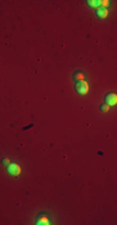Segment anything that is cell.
<instances>
[{"mask_svg":"<svg viewBox=\"0 0 117 225\" xmlns=\"http://www.w3.org/2000/svg\"><path fill=\"white\" fill-rule=\"evenodd\" d=\"M75 89H76V91H77L78 94L85 95V94H87V91H89V84H87L85 80L77 81L76 85H75Z\"/></svg>","mask_w":117,"mask_h":225,"instance_id":"cell-1","label":"cell"},{"mask_svg":"<svg viewBox=\"0 0 117 225\" xmlns=\"http://www.w3.org/2000/svg\"><path fill=\"white\" fill-rule=\"evenodd\" d=\"M8 173L12 176H18L21 173V168H20L19 164H16V162H10L9 165H8Z\"/></svg>","mask_w":117,"mask_h":225,"instance_id":"cell-2","label":"cell"},{"mask_svg":"<svg viewBox=\"0 0 117 225\" xmlns=\"http://www.w3.org/2000/svg\"><path fill=\"white\" fill-rule=\"evenodd\" d=\"M116 103H117V95L115 93H108L105 97V104H107V105L114 106L116 105Z\"/></svg>","mask_w":117,"mask_h":225,"instance_id":"cell-3","label":"cell"},{"mask_svg":"<svg viewBox=\"0 0 117 225\" xmlns=\"http://www.w3.org/2000/svg\"><path fill=\"white\" fill-rule=\"evenodd\" d=\"M36 224L37 225H49L50 224V219L46 214H40L36 219Z\"/></svg>","mask_w":117,"mask_h":225,"instance_id":"cell-4","label":"cell"},{"mask_svg":"<svg viewBox=\"0 0 117 225\" xmlns=\"http://www.w3.org/2000/svg\"><path fill=\"white\" fill-rule=\"evenodd\" d=\"M96 15H97L100 19H105V18H107V15H108V10L107 9H97Z\"/></svg>","mask_w":117,"mask_h":225,"instance_id":"cell-5","label":"cell"},{"mask_svg":"<svg viewBox=\"0 0 117 225\" xmlns=\"http://www.w3.org/2000/svg\"><path fill=\"white\" fill-rule=\"evenodd\" d=\"M74 80L75 81H82V80H85V74H83L82 72H76L74 74Z\"/></svg>","mask_w":117,"mask_h":225,"instance_id":"cell-6","label":"cell"},{"mask_svg":"<svg viewBox=\"0 0 117 225\" xmlns=\"http://www.w3.org/2000/svg\"><path fill=\"white\" fill-rule=\"evenodd\" d=\"M108 5H110V1H108V0H100V1H98V8H100V9H106Z\"/></svg>","mask_w":117,"mask_h":225,"instance_id":"cell-7","label":"cell"},{"mask_svg":"<svg viewBox=\"0 0 117 225\" xmlns=\"http://www.w3.org/2000/svg\"><path fill=\"white\" fill-rule=\"evenodd\" d=\"M87 5L90 8H98V1L97 0H89V1H87Z\"/></svg>","mask_w":117,"mask_h":225,"instance_id":"cell-8","label":"cell"},{"mask_svg":"<svg viewBox=\"0 0 117 225\" xmlns=\"http://www.w3.org/2000/svg\"><path fill=\"white\" fill-rule=\"evenodd\" d=\"M110 108H111L110 105H107V104H105V103H103L102 105L100 106V110H101L102 112H107L108 110H110Z\"/></svg>","mask_w":117,"mask_h":225,"instance_id":"cell-9","label":"cell"},{"mask_svg":"<svg viewBox=\"0 0 117 225\" xmlns=\"http://www.w3.org/2000/svg\"><path fill=\"white\" fill-rule=\"evenodd\" d=\"M1 161H3V164H4V165H9V164H10V160H9V159H6V158H3V160H1Z\"/></svg>","mask_w":117,"mask_h":225,"instance_id":"cell-10","label":"cell"}]
</instances>
